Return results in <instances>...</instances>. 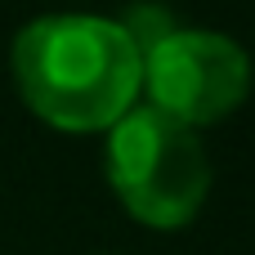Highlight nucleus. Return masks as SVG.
Masks as SVG:
<instances>
[{"label": "nucleus", "mask_w": 255, "mask_h": 255, "mask_svg": "<svg viewBox=\"0 0 255 255\" xmlns=\"http://www.w3.org/2000/svg\"><path fill=\"white\" fill-rule=\"evenodd\" d=\"M117 27L126 31V40L134 45V54L143 58V54H148L157 40H166L179 22L170 18V9H166V4H157V0H139V4H130V9H121Z\"/></svg>", "instance_id": "4"}, {"label": "nucleus", "mask_w": 255, "mask_h": 255, "mask_svg": "<svg viewBox=\"0 0 255 255\" xmlns=\"http://www.w3.org/2000/svg\"><path fill=\"white\" fill-rule=\"evenodd\" d=\"M139 85L148 90V108L206 126L233 112L251 90V58L238 40L206 27H175L139 58Z\"/></svg>", "instance_id": "3"}, {"label": "nucleus", "mask_w": 255, "mask_h": 255, "mask_svg": "<svg viewBox=\"0 0 255 255\" xmlns=\"http://www.w3.org/2000/svg\"><path fill=\"white\" fill-rule=\"evenodd\" d=\"M108 179L130 215L157 229H175L202 211L211 161L193 126L157 108H130L108 126Z\"/></svg>", "instance_id": "2"}, {"label": "nucleus", "mask_w": 255, "mask_h": 255, "mask_svg": "<svg viewBox=\"0 0 255 255\" xmlns=\"http://www.w3.org/2000/svg\"><path fill=\"white\" fill-rule=\"evenodd\" d=\"M13 76L58 130H103L139 94V54L103 13H40L13 36Z\"/></svg>", "instance_id": "1"}]
</instances>
